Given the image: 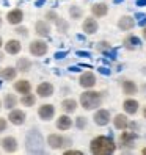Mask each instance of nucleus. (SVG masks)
Here are the masks:
<instances>
[{"label":"nucleus","mask_w":146,"mask_h":155,"mask_svg":"<svg viewBox=\"0 0 146 155\" xmlns=\"http://www.w3.org/2000/svg\"><path fill=\"white\" fill-rule=\"evenodd\" d=\"M116 150V144L110 136H96L91 140L90 143V152L93 155H108V153H115Z\"/></svg>","instance_id":"1"},{"label":"nucleus","mask_w":146,"mask_h":155,"mask_svg":"<svg viewBox=\"0 0 146 155\" xmlns=\"http://www.w3.org/2000/svg\"><path fill=\"white\" fill-rule=\"evenodd\" d=\"M79 102L88 111L96 110V108H99L102 105V93H99V91H93V88L87 89V91H83V93L80 94Z\"/></svg>","instance_id":"2"},{"label":"nucleus","mask_w":146,"mask_h":155,"mask_svg":"<svg viewBox=\"0 0 146 155\" xmlns=\"http://www.w3.org/2000/svg\"><path fill=\"white\" fill-rule=\"evenodd\" d=\"M42 144H44L42 135L38 130H30L29 135H27V138H25L27 150L33 152V153H41L42 152Z\"/></svg>","instance_id":"3"},{"label":"nucleus","mask_w":146,"mask_h":155,"mask_svg":"<svg viewBox=\"0 0 146 155\" xmlns=\"http://www.w3.org/2000/svg\"><path fill=\"white\" fill-rule=\"evenodd\" d=\"M71 144H72V141L69 138H66V136L60 135V133H50V135H47V146L50 149H53V150L63 149V147L71 146Z\"/></svg>","instance_id":"4"},{"label":"nucleus","mask_w":146,"mask_h":155,"mask_svg":"<svg viewBox=\"0 0 146 155\" xmlns=\"http://www.w3.org/2000/svg\"><path fill=\"white\" fill-rule=\"evenodd\" d=\"M47 50H49V45L44 39H33L29 45V52L33 57H38V58L44 57L47 53Z\"/></svg>","instance_id":"5"},{"label":"nucleus","mask_w":146,"mask_h":155,"mask_svg":"<svg viewBox=\"0 0 146 155\" xmlns=\"http://www.w3.org/2000/svg\"><path fill=\"white\" fill-rule=\"evenodd\" d=\"M27 121V113L24 110H21V108H13V110H10V113H8V122L13 124V125H24Z\"/></svg>","instance_id":"6"},{"label":"nucleus","mask_w":146,"mask_h":155,"mask_svg":"<svg viewBox=\"0 0 146 155\" xmlns=\"http://www.w3.org/2000/svg\"><path fill=\"white\" fill-rule=\"evenodd\" d=\"M93 121L99 127H105V125H108V122L112 121V114H110L108 110H105V108H97V110L94 111Z\"/></svg>","instance_id":"7"},{"label":"nucleus","mask_w":146,"mask_h":155,"mask_svg":"<svg viewBox=\"0 0 146 155\" xmlns=\"http://www.w3.org/2000/svg\"><path fill=\"white\" fill-rule=\"evenodd\" d=\"M53 116H55V107L52 104H42L38 107V117L41 121L49 122L53 119Z\"/></svg>","instance_id":"8"},{"label":"nucleus","mask_w":146,"mask_h":155,"mask_svg":"<svg viewBox=\"0 0 146 155\" xmlns=\"http://www.w3.org/2000/svg\"><path fill=\"white\" fill-rule=\"evenodd\" d=\"M96 75L93 74V72H82L80 77H79V85L83 88V89H91V88H94L96 86Z\"/></svg>","instance_id":"9"},{"label":"nucleus","mask_w":146,"mask_h":155,"mask_svg":"<svg viewBox=\"0 0 146 155\" xmlns=\"http://www.w3.org/2000/svg\"><path fill=\"white\" fill-rule=\"evenodd\" d=\"M55 93V88L50 81H41V83L36 86V97H41V99H47L50 96H53Z\"/></svg>","instance_id":"10"},{"label":"nucleus","mask_w":146,"mask_h":155,"mask_svg":"<svg viewBox=\"0 0 146 155\" xmlns=\"http://www.w3.org/2000/svg\"><path fill=\"white\" fill-rule=\"evenodd\" d=\"M121 132H123V133L120 135V146H121V147H126V149L134 147V141L138 138V135H137L134 130H132V132L121 130Z\"/></svg>","instance_id":"11"},{"label":"nucleus","mask_w":146,"mask_h":155,"mask_svg":"<svg viewBox=\"0 0 146 155\" xmlns=\"http://www.w3.org/2000/svg\"><path fill=\"white\" fill-rule=\"evenodd\" d=\"M24 21V11L21 8H13L6 13V22L11 25H19Z\"/></svg>","instance_id":"12"},{"label":"nucleus","mask_w":146,"mask_h":155,"mask_svg":"<svg viewBox=\"0 0 146 155\" xmlns=\"http://www.w3.org/2000/svg\"><path fill=\"white\" fill-rule=\"evenodd\" d=\"M0 144H2V149L8 153H13L17 150V147H19V144H17V140L14 138V136H5V138L0 140Z\"/></svg>","instance_id":"13"},{"label":"nucleus","mask_w":146,"mask_h":155,"mask_svg":"<svg viewBox=\"0 0 146 155\" xmlns=\"http://www.w3.org/2000/svg\"><path fill=\"white\" fill-rule=\"evenodd\" d=\"M3 47H5V52L8 55H17V53H21V50H22V44H21L19 39H8L3 44Z\"/></svg>","instance_id":"14"},{"label":"nucleus","mask_w":146,"mask_h":155,"mask_svg":"<svg viewBox=\"0 0 146 155\" xmlns=\"http://www.w3.org/2000/svg\"><path fill=\"white\" fill-rule=\"evenodd\" d=\"M50 22L47 21H38L35 24V33L39 36V38H47L50 35Z\"/></svg>","instance_id":"15"},{"label":"nucleus","mask_w":146,"mask_h":155,"mask_svg":"<svg viewBox=\"0 0 146 155\" xmlns=\"http://www.w3.org/2000/svg\"><path fill=\"white\" fill-rule=\"evenodd\" d=\"M55 127L60 130V132H68L71 127H72V119H71V116L69 114H61L57 117V121H55Z\"/></svg>","instance_id":"16"},{"label":"nucleus","mask_w":146,"mask_h":155,"mask_svg":"<svg viewBox=\"0 0 146 155\" xmlns=\"http://www.w3.org/2000/svg\"><path fill=\"white\" fill-rule=\"evenodd\" d=\"M13 89L16 91L17 94H27V93H32V83L25 78L21 80H16L13 83Z\"/></svg>","instance_id":"17"},{"label":"nucleus","mask_w":146,"mask_h":155,"mask_svg":"<svg viewBox=\"0 0 146 155\" xmlns=\"http://www.w3.org/2000/svg\"><path fill=\"white\" fill-rule=\"evenodd\" d=\"M82 30H83V33H87V35H94L99 30V24H97V21L94 19V17H87V19L83 21V24H82Z\"/></svg>","instance_id":"18"},{"label":"nucleus","mask_w":146,"mask_h":155,"mask_svg":"<svg viewBox=\"0 0 146 155\" xmlns=\"http://www.w3.org/2000/svg\"><path fill=\"white\" fill-rule=\"evenodd\" d=\"M138 108H140V104H138V100H135V99H126L124 102H123V110L126 114H135L137 111H138Z\"/></svg>","instance_id":"19"},{"label":"nucleus","mask_w":146,"mask_h":155,"mask_svg":"<svg viewBox=\"0 0 146 155\" xmlns=\"http://www.w3.org/2000/svg\"><path fill=\"white\" fill-rule=\"evenodd\" d=\"M135 27V19L132 16H123L120 17V21H118V28L121 31H129Z\"/></svg>","instance_id":"20"},{"label":"nucleus","mask_w":146,"mask_h":155,"mask_svg":"<svg viewBox=\"0 0 146 155\" xmlns=\"http://www.w3.org/2000/svg\"><path fill=\"white\" fill-rule=\"evenodd\" d=\"M77 107H79V102H77L76 99L68 97V99H63V100H61V110L65 111L66 114L74 113V111L77 110Z\"/></svg>","instance_id":"21"},{"label":"nucleus","mask_w":146,"mask_h":155,"mask_svg":"<svg viewBox=\"0 0 146 155\" xmlns=\"http://www.w3.org/2000/svg\"><path fill=\"white\" fill-rule=\"evenodd\" d=\"M0 77H2V80H5V81H13V80H16V77H17V69H16V66L2 68V71H0Z\"/></svg>","instance_id":"22"},{"label":"nucleus","mask_w":146,"mask_h":155,"mask_svg":"<svg viewBox=\"0 0 146 155\" xmlns=\"http://www.w3.org/2000/svg\"><path fill=\"white\" fill-rule=\"evenodd\" d=\"M123 45H124L127 50H137V49L141 45V39L138 38V36H135V35H129V36L124 39Z\"/></svg>","instance_id":"23"},{"label":"nucleus","mask_w":146,"mask_h":155,"mask_svg":"<svg viewBox=\"0 0 146 155\" xmlns=\"http://www.w3.org/2000/svg\"><path fill=\"white\" fill-rule=\"evenodd\" d=\"M19 104V99H17L16 94H11V93H6L3 96V102H2V107L6 108V110H13V108L17 107Z\"/></svg>","instance_id":"24"},{"label":"nucleus","mask_w":146,"mask_h":155,"mask_svg":"<svg viewBox=\"0 0 146 155\" xmlns=\"http://www.w3.org/2000/svg\"><path fill=\"white\" fill-rule=\"evenodd\" d=\"M113 127L116 130H127V124H129V119H127V116L126 114H121V113H118L113 119Z\"/></svg>","instance_id":"25"},{"label":"nucleus","mask_w":146,"mask_h":155,"mask_svg":"<svg viewBox=\"0 0 146 155\" xmlns=\"http://www.w3.org/2000/svg\"><path fill=\"white\" fill-rule=\"evenodd\" d=\"M121 89H123V93L126 96H134L137 94V91H138V86H137V83L134 80H123V83H121Z\"/></svg>","instance_id":"26"},{"label":"nucleus","mask_w":146,"mask_h":155,"mask_svg":"<svg viewBox=\"0 0 146 155\" xmlns=\"http://www.w3.org/2000/svg\"><path fill=\"white\" fill-rule=\"evenodd\" d=\"M32 60L30 58H27V57H21L19 60L16 61V69H17V72H29L30 69H32Z\"/></svg>","instance_id":"27"},{"label":"nucleus","mask_w":146,"mask_h":155,"mask_svg":"<svg viewBox=\"0 0 146 155\" xmlns=\"http://www.w3.org/2000/svg\"><path fill=\"white\" fill-rule=\"evenodd\" d=\"M107 13H108V6L102 2L91 5V14H93L94 17H104Z\"/></svg>","instance_id":"28"},{"label":"nucleus","mask_w":146,"mask_h":155,"mask_svg":"<svg viewBox=\"0 0 146 155\" xmlns=\"http://www.w3.org/2000/svg\"><path fill=\"white\" fill-rule=\"evenodd\" d=\"M19 102H21V104H22L24 107L30 108V107H33V105L36 104V96H35V94H32V93L22 94V97L19 99Z\"/></svg>","instance_id":"29"},{"label":"nucleus","mask_w":146,"mask_h":155,"mask_svg":"<svg viewBox=\"0 0 146 155\" xmlns=\"http://www.w3.org/2000/svg\"><path fill=\"white\" fill-rule=\"evenodd\" d=\"M69 16H71V19L77 21V19H82L83 11H82V8H80L79 5H72V6L69 8Z\"/></svg>","instance_id":"30"},{"label":"nucleus","mask_w":146,"mask_h":155,"mask_svg":"<svg viewBox=\"0 0 146 155\" xmlns=\"http://www.w3.org/2000/svg\"><path fill=\"white\" fill-rule=\"evenodd\" d=\"M87 124H88V121H87L85 116H77L76 121H72V125H76L79 130H83L85 127H87Z\"/></svg>","instance_id":"31"},{"label":"nucleus","mask_w":146,"mask_h":155,"mask_svg":"<svg viewBox=\"0 0 146 155\" xmlns=\"http://www.w3.org/2000/svg\"><path fill=\"white\" fill-rule=\"evenodd\" d=\"M57 25V28H58V31H61V33H66L68 31V22L65 21V19H61V17H58V19L53 22Z\"/></svg>","instance_id":"32"},{"label":"nucleus","mask_w":146,"mask_h":155,"mask_svg":"<svg viewBox=\"0 0 146 155\" xmlns=\"http://www.w3.org/2000/svg\"><path fill=\"white\" fill-rule=\"evenodd\" d=\"M16 28H14V33L16 35H19V36H22V38H27V36H29V28H27V27H24V25H14Z\"/></svg>","instance_id":"33"},{"label":"nucleus","mask_w":146,"mask_h":155,"mask_svg":"<svg viewBox=\"0 0 146 155\" xmlns=\"http://www.w3.org/2000/svg\"><path fill=\"white\" fill-rule=\"evenodd\" d=\"M44 17H46V21H47V22H50V24H52V22H55L60 16H58L55 11H53V10H50V11L46 13V16H44Z\"/></svg>","instance_id":"34"},{"label":"nucleus","mask_w":146,"mask_h":155,"mask_svg":"<svg viewBox=\"0 0 146 155\" xmlns=\"http://www.w3.org/2000/svg\"><path fill=\"white\" fill-rule=\"evenodd\" d=\"M108 49H110V44H108L107 41H101V42H99V45H97V50H101L102 53L105 50H108Z\"/></svg>","instance_id":"35"},{"label":"nucleus","mask_w":146,"mask_h":155,"mask_svg":"<svg viewBox=\"0 0 146 155\" xmlns=\"http://www.w3.org/2000/svg\"><path fill=\"white\" fill-rule=\"evenodd\" d=\"M8 129V121L5 119V117H0V133L5 132Z\"/></svg>","instance_id":"36"},{"label":"nucleus","mask_w":146,"mask_h":155,"mask_svg":"<svg viewBox=\"0 0 146 155\" xmlns=\"http://www.w3.org/2000/svg\"><path fill=\"white\" fill-rule=\"evenodd\" d=\"M97 71H99V74H102V75H110L112 74V71L108 69V68H105V66H101Z\"/></svg>","instance_id":"37"},{"label":"nucleus","mask_w":146,"mask_h":155,"mask_svg":"<svg viewBox=\"0 0 146 155\" xmlns=\"http://www.w3.org/2000/svg\"><path fill=\"white\" fill-rule=\"evenodd\" d=\"M63 153H65V155H82L83 152H82V150H74V149H66Z\"/></svg>","instance_id":"38"},{"label":"nucleus","mask_w":146,"mask_h":155,"mask_svg":"<svg viewBox=\"0 0 146 155\" xmlns=\"http://www.w3.org/2000/svg\"><path fill=\"white\" fill-rule=\"evenodd\" d=\"M66 55H68V52H57L55 53V58L57 60H61V58H65Z\"/></svg>","instance_id":"39"},{"label":"nucleus","mask_w":146,"mask_h":155,"mask_svg":"<svg viewBox=\"0 0 146 155\" xmlns=\"http://www.w3.org/2000/svg\"><path fill=\"white\" fill-rule=\"evenodd\" d=\"M135 5L137 6H146V0H137Z\"/></svg>","instance_id":"40"},{"label":"nucleus","mask_w":146,"mask_h":155,"mask_svg":"<svg viewBox=\"0 0 146 155\" xmlns=\"http://www.w3.org/2000/svg\"><path fill=\"white\" fill-rule=\"evenodd\" d=\"M77 55H79V57H90V53H88V52H82V50H79V52H77Z\"/></svg>","instance_id":"41"},{"label":"nucleus","mask_w":146,"mask_h":155,"mask_svg":"<svg viewBox=\"0 0 146 155\" xmlns=\"http://www.w3.org/2000/svg\"><path fill=\"white\" fill-rule=\"evenodd\" d=\"M138 25H140V27H144V25H146V16H144V17H141V21L138 22Z\"/></svg>","instance_id":"42"},{"label":"nucleus","mask_w":146,"mask_h":155,"mask_svg":"<svg viewBox=\"0 0 146 155\" xmlns=\"http://www.w3.org/2000/svg\"><path fill=\"white\" fill-rule=\"evenodd\" d=\"M44 2H46V0H36V3H35V5L39 8V6H42V5H44Z\"/></svg>","instance_id":"43"},{"label":"nucleus","mask_w":146,"mask_h":155,"mask_svg":"<svg viewBox=\"0 0 146 155\" xmlns=\"http://www.w3.org/2000/svg\"><path fill=\"white\" fill-rule=\"evenodd\" d=\"M69 71H72V72H77V71H80L77 66H72V68H69Z\"/></svg>","instance_id":"44"},{"label":"nucleus","mask_w":146,"mask_h":155,"mask_svg":"<svg viewBox=\"0 0 146 155\" xmlns=\"http://www.w3.org/2000/svg\"><path fill=\"white\" fill-rule=\"evenodd\" d=\"M143 38H144V41H146V25L143 27Z\"/></svg>","instance_id":"45"},{"label":"nucleus","mask_w":146,"mask_h":155,"mask_svg":"<svg viewBox=\"0 0 146 155\" xmlns=\"http://www.w3.org/2000/svg\"><path fill=\"white\" fill-rule=\"evenodd\" d=\"M3 47V39H2V36H0V49Z\"/></svg>","instance_id":"46"},{"label":"nucleus","mask_w":146,"mask_h":155,"mask_svg":"<svg viewBox=\"0 0 146 155\" xmlns=\"http://www.w3.org/2000/svg\"><path fill=\"white\" fill-rule=\"evenodd\" d=\"M143 116H144V119H146V107L143 108Z\"/></svg>","instance_id":"47"},{"label":"nucleus","mask_w":146,"mask_h":155,"mask_svg":"<svg viewBox=\"0 0 146 155\" xmlns=\"http://www.w3.org/2000/svg\"><path fill=\"white\" fill-rule=\"evenodd\" d=\"M3 58H5V57H3V53H2V52H0V61H2Z\"/></svg>","instance_id":"48"},{"label":"nucleus","mask_w":146,"mask_h":155,"mask_svg":"<svg viewBox=\"0 0 146 155\" xmlns=\"http://www.w3.org/2000/svg\"><path fill=\"white\" fill-rule=\"evenodd\" d=\"M141 153H144V155H146V147H143V149H141Z\"/></svg>","instance_id":"49"},{"label":"nucleus","mask_w":146,"mask_h":155,"mask_svg":"<svg viewBox=\"0 0 146 155\" xmlns=\"http://www.w3.org/2000/svg\"><path fill=\"white\" fill-rule=\"evenodd\" d=\"M3 25V19H2V17H0V27H2Z\"/></svg>","instance_id":"50"},{"label":"nucleus","mask_w":146,"mask_h":155,"mask_svg":"<svg viewBox=\"0 0 146 155\" xmlns=\"http://www.w3.org/2000/svg\"><path fill=\"white\" fill-rule=\"evenodd\" d=\"M113 2H115V3H120V2H123V0H113Z\"/></svg>","instance_id":"51"},{"label":"nucleus","mask_w":146,"mask_h":155,"mask_svg":"<svg viewBox=\"0 0 146 155\" xmlns=\"http://www.w3.org/2000/svg\"><path fill=\"white\" fill-rule=\"evenodd\" d=\"M0 108H2V100H0Z\"/></svg>","instance_id":"52"},{"label":"nucleus","mask_w":146,"mask_h":155,"mask_svg":"<svg viewBox=\"0 0 146 155\" xmlns=\"http://www.w3.org/2000/svg\"><path fill=\"white\" fill-rule=\"evenodd\" d=\"M0 86H2V81H0Z\"/></svg>","instance_id":"53"},{"label":"nucleus","mask_w":146,"mask_h":155,"mask_svg":"<svg viewBox=\"0 0 146 155\" xmlns=\"http://www.w3.org/2000/svg\"><path fill=\"white\" fill-rule=\"evenodd\" d=\"M0 71H2V68H0Z\"/></svg>","instance_id":"54"}]
</instances>
